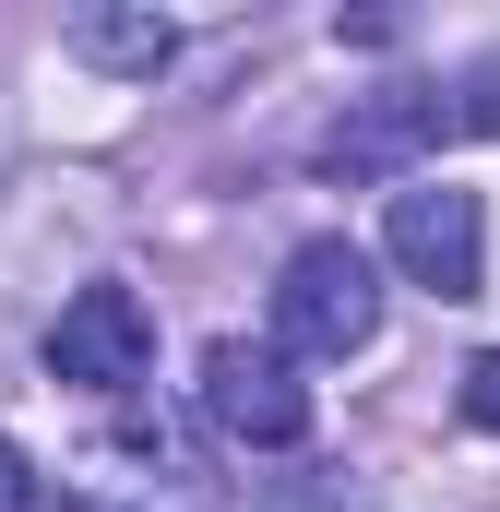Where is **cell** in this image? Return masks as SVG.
<instances>
[{
  "label": "cell",
  "mask_w": 500,
  "mask_h": 512,
  "mask_svg": "<svg viewBox=\"0 0 500 512\" xmlns=\"http://www.w3.org/2000/svg\"><path fill=\"white\" fill-rule=\"evenodd\" d=\"M48 370L72 393H131L155 370V310H143L131 286H72L60 322H48Z\"/></svg>",
  "instance_id": "obj_4"
},
{
  "label": "cell",
  "mask_w": 500,
  "mask_h": 512,
  "mask_svg": "<svg viewBox=\"0 0 500 512\" xmlns=\"http://www.w3.org/2000/svg\"><path fill=\"white\" fill-rule=\"evenodd\" d=\"M203 417H215L239 453H298V441H310V382H298L274 346L215 334V346H203Z\"/></svg>",
  "instance_id": "obj_3"
},
{
  "label": "cell",
  "mask_w": 500,
  "mask_h": 512,
  "mask_svg": "<svg viewBox=\"0 0 500 512\" xmlns=\"http://www.w3.org/2000/svg\"><path fill=\"white\" fill-rule=\"evenodd\" d=\"M381 334V262L358 239H310V251H286L274 274V358L298 370V358H358Z\"/></svg>",
  "instance_id": "obj_1"
},
{
  "label": "cell",
  "mask_w": 500,
  "mask_h": 512,
  "mask_svg": "<svg viewBox=\"0 0 500 512\" xmlns=\"http://www.w3.org/2000/svg\"><path fill=\"white\" fill-rule=\"evenodd\" d=\"M60 48H72L84 72H120V84H155V72L179 60V24H167V12H120V0H84V12L60 24Z\"/></svg>",
  "instance_id": "obj_5"
},
{
  "label": "cell",
  "mask_w": 500,
  "mask_h": 512,
  "mask_svg": "<svg viewBox=\"0 0 500 512\" xmlns=\"http://www.w3.org/2000/svg\"><path fill=\"white\" fill-rule=\"evenodd\" d=\"M0 512H36V477H24V453L0 441Z\"/></svg>",
  "instance_id": "obj_9"
},
{
  "label": "cell",
  "mask_w": 500,
  "mask_h": 512,
  "mask_svg": "<svg viewBox=\"0 0 500 512\" xmlns=\"http://www.w3.org/2000/svg\"><path fill=\"white\" fill-rule=\"evenodd\" d=\"M429 131H441V108H429V96H393V108H370V120H346V131H334V143H322V167L381 179V167H405Z\"/></svg>",
  "instance_id": "obj_6"
},
{
  "label": "cell",
  "mask_w": 500,
  "mask_h": 512,
  "mask_svg": "<svg viewBox=\"0 0 500 512\" xmlns=\"http://www.w3.org/2000/svg\"><path fill=\"white\" fill-rule=\"evenodd\" d=\"M381 251L405 262L429 298H489V203L465 179H405L381 215Z\"/></svg>",
  "instance_id": "obj_2"
},
{
  "label": "cell",
  "mask_w": 500,
  "mask_h": 512,
  "mask_svg": "<svg viewBox=\"0 0 500 512\" xmlns=\"http://www.w3.org/2000/svg\"><path fill=\"white\" fill-rule=\"evenodd\" d=\"M465 417H477V429H500V346L465 370Z\"/></svg>",
  "instance_id": "obj_7"
},
{
  "label": "cell",
  "mask_w": 500,
  "mask_h": 512,
  "mask_svg": "<svg viewBox=\"0 0 500 512\" xmlns=\"http://www.w3.org/2000/svg\"><path fill=\"white\" fill-rule=\"evenodd\" d=\"M453 120H465V131H500V60L477 72V84H465V108H453Z\"/></svg>",
  "instance_id": "obj_8"
}]
</instances>
